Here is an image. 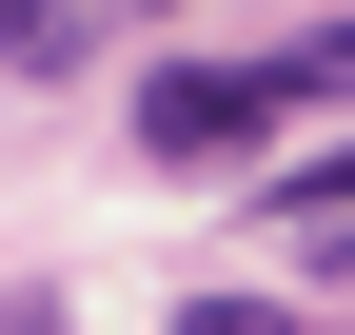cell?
I'll return each mask as SVG.
<instances>
[{
  "label": "cell",
  "mask_w": 355,
  "mask_h": 335,
  "mask_svg": "<svg viewBox=\"0 0 355 335\" xmlns=\"http://www.w3.org/2000/svg\"><path fill=\"white\" fill-rule=\"evenodd\" d=\"M178 335H296L277 296H178Z\"/></svg>",
  "instance_id": "3957f363"
},
{
  "label": "cell",
  "mask_w": 355,
  "mask_h": 335,
  "mask_svg": "<svg viewBox=\"0 0 355 335\" xmlns=\"http://www.w3.org/2000/svg\"><path fill=\"white\" fill-rule=\"evenodd\" d=\"M119 0H0V60H99Z\"/></svg>",
  "instance_id": "7a4b0ae2"
},
{
  "label": "cell",
  "mask_w": 355,
  "mask_h": 335,
  "mask_svg": "<svg viewBox=\"0 0 355 335\" xmlns=\"http://www.w3.org/2000/svg\"><path fill=\"white\" fill-rule=\"evenodd\" d=\"M277 60H178V79H139V158H158V178H217V158H257V138H277Z\"/></svg>",
  "instance_id": "6da1fadb"
}]
</instances>
